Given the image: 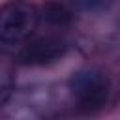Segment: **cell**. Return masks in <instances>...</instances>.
Wrapping results in <instances>:
<instances>
[{"label": "cell", "mask_w": 120, "mask_h": 120, "mask_svg": "<svg viewBox=\"0 0 120 120\" xmlns=\"http://www.w3.org/2000/svg\"><path fill=\"white\" fill-rule=\"evenodd\" d=\"M68 88L81 112H98L109 101L111 79L103 69L84 68L71 75Z\"/></svg>", "instance_id": "1"}, {"label": "cell", "mask_w": 120, "mask_h": 120, "mask_svg": "<svg viewBox=\"0 0 120 120\" xmlns=\"http://www.w3.org/2000/svg\"><path fill=\"white\" fill-rule=\"evenodd\" d=\"M39 22V11L24 2H9L0 9V41L21 43L32 36Z\"/></svg>", "instance_id": "2"}, {"label": "cell", "mask_w": 120, "mask_h": 120, "mask_svg": "<svg viewBox=\"0 0 120 120\" xmlns=\"http://www.w3.org/2000/svg\"><path fill=\"white\" fill-rule=\"evenodd\" d=\"M69 51V41L56 34L34 38L22 45L17 52V64L21 66H49L62 60Z\"/></svg>", "instance_id": "3"}, {"label": "cell", "mask_w": 120, "mask_h": 120, "mask_svg": "<svg viewBox=\"0 0 120 120\" xmlns=\"http://www.w3.org/2000/svg\"><path fill=\"white\" fill-rule=\"evenodd\" d=\"M15 88V69L9 56L0 52V107L8 103Z\"/></svg>", "instance_id": "4"}, {"label": "cell", "mask_w": 120, "mask_h": 120, "mask_svg": "<svg viewBox=\"0 0 120 120\" xmlns=\"http://www.w3.org/2000/svg\"><path fill=\"white\" fill-rule=\"evenodd\" d=\"M39 19H43L45 22H49L52 26H66V24L71 22L73 15H71V11L64 4H60V2H49V4H45L39 9Z\"/></svg>", "instance_id": "5"}, {"label": "cell", "mask_w": 120, "mask_h": 120, "mask_svg": "<svg viewBox=\"0 0 120 120\" xmlns=\"http://www.w3.org/2000/svg\"><path fill=\"white\" fill-rule=\"evenodd\" d=\"M79 6L84 9V11H90V13H98V11H103V9H109L116 0H77Z\"/></svg>", "instance_id": "6"}]
</instances>
